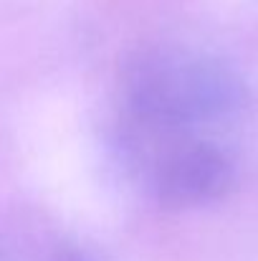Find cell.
<instances>
[{
	"label": "cell",
	"mask_w": 258,
	"mask_h": 261,
	"mask_svg": "<svg viewBox=\"0 0 258 261\" xmlns=\"http://www.w3.org/2000/svg\"><path fill=\"white\" fill-rule=\"evenodd\" d=\"M246 104V82L223 59L187 46L145 48L122 74L114 137L228 140Z\"/></svg>",
	"instance_id": "6da1fadb"
},
{
	"label": "cell",
	"mask_w": 258,
	"mask_h": 261,
	"mask_svg": "<svg viewBox=\"0 0 258 261\" xmlns=\"http://www.w3.org/2000/svg\"><path fill=\"white\" fill-rule=\"evenodd\" d=\"M124 175L162 208H203L223 200L238 175L228 140L187 145H124L114 147Z\"/></svg>",
	"instance_id": "7a4b0ae2"
},
{
	"label": "cell",
	"mask_w": 258,
	"mask_h": 261,
	"mask_svg": "<svg viewBox=\"0 0 258 261\" xmlns=\"http://www.w3.org/2000/svg\"><path fill=\"white\" fill-rule=\"evenodd\" d=\"M0 261H99L76 241L28 226H0Z\"/></svg>",
	"instance_id": "3957f363"
}]
</instances>
